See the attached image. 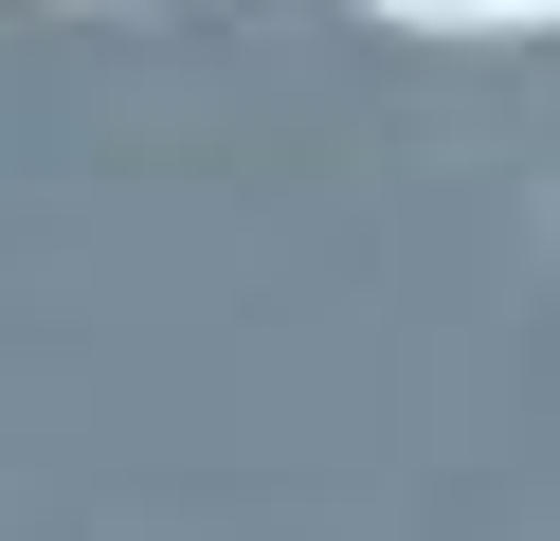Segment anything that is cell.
Segmentation results:
<instances>
[{"mask_svg": "<svg viewBox=\"0 0 560 541\" xmlns=\"http://www.w3.org/2000/svg\"><path fill=\"white\" fill-rule=\"evenodd\" d=\"M380 19H434V36H542L560 0H380Z\"/></svg>", "mask_w": 560, "mask_h": 541, "instance_id": "cell-1", "label": "cell"}]
</instances>
